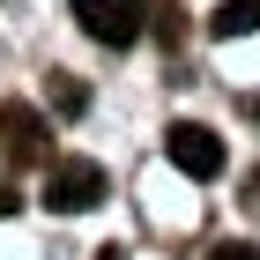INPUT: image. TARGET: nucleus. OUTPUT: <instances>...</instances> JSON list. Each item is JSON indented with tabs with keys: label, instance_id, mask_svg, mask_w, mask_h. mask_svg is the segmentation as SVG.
Returning a JSON list of instances; mask_svg holds the SVG:
<instances>
[{
	"label": "nucleus",
	"instance_id": "1",
	"mask_svg": "<svg viewBox=\"0 0 260 260\" xmlns=\"http://www.w3.org/2000/svg\"><path fill=\"white\" fill-rule=\"evenodd\" d=\"M97 201H104V164H89V156H60V164H45V208L82 216V208H97Z\"/></svg>",
	"mask_w": 260,
	"mask_h": 260
},
{
	"label": "nucleus",
	"instance_id": "2",
	"mask_svg": "<svg viewBox=\"0 0 260 260\" xmlns=\"http://www.w3.org/2000/svg\"><path fill=\"white\" fill-rule=\"evenodd\" d=\"M67 8H75V22H82L97 45H112V52H119V45H134L141 22L156 15L149 0H67Z\"/></svg>",
	"mask_w": 260,
	"mask_h": 260
},
{
	"label": "nucleus",
	"instance_id": "3",
	"mask_svg": "<svg viewBox=\"0 0 260 260\" xmlns=\"http://www.w3.org/2000/svg\"><path fill=\"white\" fill-rule=\"evenodd\" d=\"M164 156L179 164L186 179H216V171H223V141L208 134V126H193V119H179V126H171V134H164Z\"/></svg>",
	"mask_w": 260,
	"mask_h": 260
},
{
	"label": "nucleus",
	"instance_id": "4",
	"mask_svg": "<svg viewBox=\"0 0 260 260\" xmlns=\"http://www.w3.org/2000/svg\"><path fill=\"white\" fill-rule=\"evenodd\" d=\"M45 119L30 112V104H0V149H8V164H45Z\"/></svg>",
	"mask_w": 260,
	"mask_h": 260
},
{
	"label": "nucleus",
	"instance_id": "5",
	"mask_svg": "<svg viewBox=\"0 0 260 260\" xmlns=\"http://www.w3.org/2000/svg\"><path fill=\"white\" fill-rule=\"evenodd\" d=\"M208 30L216 38H253L260 30V0H223L216 15H208Z\"/></svg>",
	"mask_w": 260,
	"mask_h": 260
},
{
	"label": "nucleus",
	"instance_id": "6",
	"mask_svg": "<svg viewBox=\"0 0 260 260\" xmlns=\"http://www.w3.org/2000/svg\"><path fill=\"white\" fill-rule=\"evenodd\" d=\"M52 104H60V112H82L89 97H82V82H75V75H52Z\"/></svg>",
	"mask_w": 260,
	"mask_h": 260
},
{
	"label": "nucleus",
	"instance_id": "7",
	"mask_svg": "<svg viewBox=\"0 0 260 260\" xmlns=\"http://www.w3.org/2000/svg\"><path fill=\"white\" fill-rule=\"evenodd\" d=\"M208 260H260V245H245V238H223Z\"/></svg>",
	"mask_w": 260,
	"mask_h": 260
},
{
	"label": "nucleus",
	"instance_id": "8",
	"mask_svg": "<svg viewBox=\"0 0 260 260\" xmlns=\"http://www.w3.org/2000/svg\"><path fill=\"white\" fill-rule=\"evenodd\" d=\"M97 260H126V253H119V245H104V253H97Z\"/></svg>",
	"mask_w": 260,
	"mask_h": 260
}]
</instances>
